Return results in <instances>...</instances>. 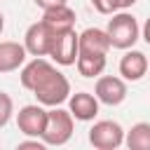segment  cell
<instances>
[{
    "label": "cell",
    "instance_id": "6da1fadb",
    "mask_svg": "<svg viewBox=\"0 0 150 150\" xmlns=\"http://www.w3.org/2000/svg\"><path fill=\"white\" fill-rule=\"evenodd\" d=\"M21 87L33 91V96L38 98V103L54 108L68 101L70 96V82L68 77L56 70V66H52L45 56H35L30 63H26L21 68Z\"/></svg>",
    "mask_w": 150,
    "mask_h": 150
},
{
    "label": "cell",
    "instance_id": "7a4b0ae2",
    "mask_svg": "<svg viewBox=\"0 0 150 150\" xmlns=\"http://www.w3.org/2000/svg\"><path fill=\"white\" fill-rule=\"evenodd\" d=\"M112 19H108L105 26V35L110 40V47L115 49H131L136 45V40L141 38V28L134 14H129L127 9L110 14Z\"/></svg>",
    "mask_w": 150,
    "mask_h": 150
},
{
    "label": "cell",
    "instance_id": "3957f363",
    "mask_svg": "<svg viewBox=\"0 0 150 150\" xmlns=\"http://www.w3.org/2000/svg\"><path fill=\"white\" fill-rule=\"evenodd\" d=\"M73 136V115L70 110H63L59 105H54L52 110H47V127L42 131V141L45 145H66Z\"/></svg>",
    "mask_w": 150,
    "mask_h": 150
},
{
    "label": "cell",
    "instance_id": "277c9868",
    "mask_svg": "<svg viewBox=\"0 0 150 150\" xmlns=\"http://www.w3.org/2000/svg\"><path fill=\"white\" fill-rule=\"evenodd\" d=\"M89 143L96 150H117L124 143V129L112 120L94 122V127L89 129Z\"/></svg>",
    "mask_w": 150,
    "mask_h": 150
},
{
    "label": "cell",
    "instance_id": "5b68a950",
    "mask_svg": "<svg viewBox=\"0 0 150 150\" xmlns=\"http://www.w3.org/2000/svg\"><path fill=\"white\" fill-rule=\"evenodd\" d=\"M16 127L23 136H33V138H42V131L47 127V110L42 108V103H30L23 105L16 112Z\"/></svg>",
    "mask_w": 150,
    "mask_h": 150
},
{
    "label": "cell",
    "instance_id": "8992f818",
    "mask_svg": "<svg viewBox=\"0 0 150 150\" xmlns=\"http://www.w3.org/2000/svg\"><path fill=\"white\" fill-rule=\"evenodd\" d=\"M47 56H52L59 66H73L75 59H77V33H75V28L63 30V33H54Z\"/></svg>",
    "mask_w": 150,
    "mask_h": 150
},
{
    "label": "cell",
    "instance_id": "52a82bcc",
    "mask_svg": "<svg viewBox=\"0 0 150 150\" xmlns=\"http://www.w3.org/2000/svg\"><path fill=\"white\" fill-rule=\"evenodd\" d=\"M94 96L98 98V103H105V105H120L124 98H127V84L122 77H115V75H103L96 80L94 84Z\"/></svg>",
    "mask_w": 150,
    "mask_h": 150
},
{
    "label": "cell",
    "instance_id": "ba28073f",
    "mask_svg": "<svg viewBox=\"0 0 150 150\" xmlns=\"http://www.w3.org/2000/svg\"><path fill=\"white\" fill-rule=\"evenodd\" d=\"M52 38L54 33L42 23V21H35L26 28V35H23V47L30 56H47L49 54V47H52Z\"/></svg>",
    "mask_w": 150,
    "mask_h": 150
},
{
    "label": "cell",
    "instance_id": "9c48e42d",
    "mask_svg": "<svg viewBox=\"0 0 150 150\" xmlns=\"http://www.w3.org/2000/svg\"><path fill=\"white\" fill-rule=\"evenodd\" d=\"M68 110L73 115V120L80 122H91L98 115V98L89 91H77L68 96Z\"/></svg>",
    "mask_w": 150,
    "mask_h": 150
},
{
    "label": "cell",
    "instance_id": "30bf717a",
    "mask_svg": "<svg viewBox=\"0 0 150 150\" xmlns=\"http://www.w3.org/2000/svg\"><path fill=\"white\" fill-rule=\"evenodd\" d=\"M148 56L138 49H127L124 56L120 59V75L122 80H129V82H138L145 73H148Z\"/></svg>",
    "mask_w": 150,
    "mask_h": 150
},
{
    "label": "cell",
    "instance_id": "8fae6325",
    "mask_svg": "<svg viewBox=\"0 0 150 150\" xmlns=\"http://www.w3.org/2000/svg\"><path fill=\"white\" fill-rule=\"evenodd\" d=\"M110 49V40L105 35V30L101 28H84L77 35V52L82 54H105L108 56Z\"/></svg>",
    "mask_w": 150,
    "mask_h": 150
},
{
    "label": "cell",
    "instance_id": "7c38bea8",
    "mask_svg": "<svg viewBox=\"0 0 150 150\" xmlns=\"http://www.w3.org/2000/svg\"><path fill=\"white\" fill-rule=\"evenodd\" d=\"M40 21H42L52 33H63V30L75 28V12H73L68 5H59V7L45 9V14H42Z\"/></svg>",
    "mask_w": 150,
    "mask_h": 150
},
{
    "label": "cell",
    "instance_id": "4fadbf2b",
    "mask_svg": "<svg viewBox=\"0 0 150 150\" xmlns=\"http://www.w3.org/2000/svg\"><path fill=\"white\" fill-rule=\"evenodd\" d=\"M26 47L14 42V40H5L0 42V73H14L26 63Z\"/></svg>",
    "mask_w": 150,
    "mask_h": 150
},
{
    "label": "cell",
    "instance_id": "5bb4252c",
    "mask_svg": "<svg viewBox=\"0 0 150 150\" xmlns=\"http://www.w3.org/2000/svg\"><path fill=\"white\" fill-rule=\"evenodd\" d=\"M75 66H77V73L82 77H98L105 70V54H82V52H77Z\"/></svg>",
    "mask_w": 150,
    "mask_h": 150
},
{
    "label": "cell",
    "instance_id": "9a60e30c",
    "mask_svg": "<svg viewBox=\"0 0 150 150\" xmlns=\"http://www.w3.org/2000/svg\"><path fill=\"white\" fill-rule=\"evenodd\" d=\"M124 145L129 150H150V122H136L124 131Z\"/></svg>",
    "mask_w": 150,
    "mask_h": 150
},
{
    "label": "cell",
    "instance_id": "2e32d148",
    "mask_svg": "<svg viewBox=\"0 0 150 150\" xmlns=\"http://www.w3.org/2000/svg\"><path fill=\"white\" fill-rule=\"evenodd\" d=\"M12 112H14V101L9 94L0 91V129L12 120Z\"/></svg>",
    "mask_w": 150,
    "mask_h": 150
},
{
    "label": "cell",
    "instance_id": "e0dca14e",
    "mask_svg": "<svg viewBox=\"0 0 150 150\" xmlns=\"http://www.w3.org/2000/svg\"><path fill=\"white\" fill-rule=\"evenodd\" d=\"M94 9L98 14H115L120 12V0H91Z\"/></svg>",
    "mask_w": 150,
    "mask_h": 150
},
{
    "label": "cell",
    "instance_id": "ac0fdd59",
    "mask_svg": "<svg viewBox=\"0 0 150 150\" xmlns=\"http://www.w3.org/2000/svg\"><path fill=\"white\" fill-rule=\"evenodd\" d=\"M42 12L45 9H52V7H59V5H66V0H33Z\"/></svg>",
    "mask_w": 150,
    "mask_h": 150
},
{
    "label": "cell",
    "instance_id": "d6986e66",
    "mask_svg": "<svg viewBox=\"0 0 150 150\" xmlns=\"http://www.w3.org/2000/svg\"><path fill=\"white\" fill-rule=\"evenodd\" d=\"M141 38L150 45V16L145 19V23H143V28H141Z\"/></svg>",
    "mask_w": 150,
    "mask_h": 150
},
{
    "label": "cell",
    "instance_id": "ffe728a7",
    "mask_svg": "<svg viewBox=\"0 0 150 150\" xmlns=\"http://www.w3.org/2000/svg\"><path fill=\"white\" fill-rule=\"evenodd\" d=\"M138 0H120V9H129V7H134Z\"/></svg>",
    "mask_w": 150,
    "mask_h": 150
},
{
    "label": "cell",
    "instance_id": "44dd1931",
    "mask_svg": "<svg viewBox=\"0 0 150 150\" xmlns=\"http://www.w3.org/2000/svg\"><path fill=\"white\" fill-rule=\"evenodd\" d=\"M2 30H5V16H2V12H0V35H2Z\"/></svg>",
    "mask_w": 150,
    "mask_h": 150
},
{
    "label": "cell",
    "instance_id": "7402d4cb",
    "mask_svg": "<svg viewBox=\"0 0 150 150\" xmlns=\"http://www.w3.org/2000/svg\"><path fill=\"white\" fill-rule=\"evenodd\" d=\"M148 68H150V63H148Z\"/></svg>",
    "mask_w": 150,
    "mask_h": 150
}]
</instances>
